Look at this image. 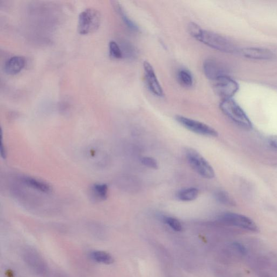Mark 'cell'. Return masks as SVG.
<instances>
[{"label": "cell", "instance_id": "cell-1", "mask_svg": "<svg viewBox=\"0 0 277 277\" xmlns=\"http://www.w3.org/2000/svg\"><path fill=\"white\" fill-rule=\"evenodd\" d=\"M188 32L196 40L214 49L227 53H233L237 51L235 43L229 39L222 35L203 30L195 23L189 24Z\"/></svg>", "mask_w": 277, "mask_h": 277}, {"label": "cell", "instance_id": "cell-2", "mask_svg": "<svg viewBox=\"0 0 277 277\" xmlns=\"http://www.w3.org/2000/svg\"><path fill=\"white\" fill-rule=\"evenodd\" d=\"M220 108L225 115L238 125L246 129L252 128L251 121L235 101L232 99L223 100Z\"/></svg>", "mask_w": 277, "mask_h": 277}, {"label": "cell", "instance_id": "cell-3", "mask_svg": "<svg viewBox=\"0 0 277 277\" xmlns=\"http://www.w3.org/2000/svg\"><path fill=\"white\" fill-rule=\"evenodd\" d=\"M101 23V14L96 9H87L80 14L78 31L79 34L86 35L96 32Z\"/></svg>", "mask_w": 277, "mask_h": 277}, {"label": "cell", "instance_id": "cell-4", "mask_svg": "<svg viewBox=\"0 0 277 277\" xmlns=\"http://www.w3.org/2000/svg\"><path fill=\"white\" fill-rule=\"evenodd\" d=\"M186 157L192 169L201 177L211 179L215 177L213 167L197 151L188 149L186 151Z\"/></svg>", "mask_w": 277, "mask_h": 277}, {"label": "cell", "instance_id": "cell-5", "mask_svg": "<svg viewBox=\"0 0 277 277\" xmlns=\"http://www.w3.org/2000/svg\"><path fill=\"white\" fill-rule=\"evenodd\" d=\"M221 222L233 227H238L252 232H257L258 228L251 219L242 215L235 213H224L219 216Z\"/></svg>", "mask_w": 277, "mask_h": 277}, {"label": "cell", "instance_id": "cell-6", "mask_svg": "<svg viewBox=\"0 0 277 277\" xmlns=\"http://www.w3.org/2000/svg\"><path fill=\"white\" fill-rule=\"evenodd\" d=\"M176 120L182 126L195 134L209 137H216L218 135L214 128L201 122L181 115L176 116Z\"/></svg>", "mask_w": 277, "mask_h": 277}, {"label": "cell", "instance_id": "cell-7", "mask_svg": "<svg viewBox=\"0 0 277 277\" xmlns=\"http://www.w3.org/2000/svg\"><path fill=\"white\" fill-rule=\"evenodd\" d=\"M214 82L215 91L223 100L232 99L239 90V85L229 76L220 78Z\"/></svg>", "mask_w": 277, "mask_h": 277}, {"label": "cell", "instance_id": "cell-8", "mask_svg": "<svg viewBox=\"0 0 277 277\" xmlns=\"http://www.w3.org/2000/svg\"><path fill=\"white\" fill-rule=\"evenodd\" d=\"M143 67L146 83L150 92L157 97H164L163 89L160 84L154 67L148 61H144Z\"/></svg>", "mask_w": 277, "mask_h": 277}, {"label": "cell", "instance_id": "cell-9", "mask_svg": "<svg viewBox=\"0 0 277 277\" xmlns=\"http://www.w3.org/2000/svg\"><path fill=\"white\" fill-rule=\"evenodd\" d=\"M204 74L211 81L224 76H228V68L222 62L214 59H208L203 63Z\"/></svg>", "mask_w": 277, "mask_h": 277}, {"label": "cell", "instance_id": "cell-10", "mask_svg": "<svg viewBox=\"0 0 277 277\" xmlns=\"http://www.w3.org/2000/svg\"><path fill=\"white\" fill-rule=\"evenodd\" d=\"M242 54L248 59L254 60H270L274 56L273 53L270 50L258 47L245 48L242 49Z\"/></svg>", "mask_w": 277, "mask_h": 277}, {"label": "cell", "instance_id": "cell-11", "mask_svg": "<svg viewBox=\"0 0 277 277\" xmlns=\"http://www.w3.org/2000/svg\"><path fill=\"white\" fill-rule=\"evenodd\" d=\"M26 61L24 57L14 56L7 60L4 66L6 74L9 75H16L24 68Z\"/></svg>", "mask_w": 277, "mask_h": 277}, {"label": "cell", "instance_id": "cell-12", "mask_svg": "<svg viewBox=\"0 0 277 277\" xmlns=\"http://www.w3.org/2000/svg\"><path fill=\"white\" fill-rule=\"evenodd\" d=\"M25 260L33 270L39 274L45 273L46 266L39 255L33 251H28L25 255Z\"/></svg>", "mask_w": 277, "mask_h": 277}, {"label": "cell", "instance_id": "cell-13", "mask_svg": "<svg viewBox=\"0 0 277 277\" xmlns=\"http://www.w3.org/2000/svg\"><path fill=\"white\" fill-rule=\"evenodd\" d=\"M89 257L98 263L106 265L112 264L114 261L111 254L103 251H92L89 253Z\"/></svg>", "mask_w": 277, "mask_h": 277}, {"label": "cell", "instance_id": "cell-14", "mask_svg": "<svg viewBox=\"0 0 277 277\" xmlns=\"http://www.w3.org/2000/svg\"><path fill=\"white\" fill-rule=\"evenodd\" d=\"M113 5L115 11L119 14L123 23H125L129 30L135 32L140 31V27L133 20L129 18L122 6L117 2H114Z\"/></svg>", "mask_w": 277, "mask_h": 277}, {"label": "cell", "instance_id": "cell-15", "mask_svg": "<svg viewBox=\"0 0 277 277\" xmlns=\"http://www.w3.org/2000/svg\"><path fill=\"white\" fill-rule=\"evenodd\" d=\"M199 191L194 187L186 188L181 189L177 193V198L183 201H191L197 198Z\"/></svg>", "mask_w": 277, "mask_h": 277}, {"label": "cell", "instance_id": "cell-16", "mask_svg": "<svg viewBox=\"0 0 277 277\" xmlns=\"http://www.w3.org/2000/svg\"><path fill=\"white\" fill-rule=\"evenodd\" d=\"M24 183L33 188L37 189V190L42 192L48 193L51 191V187L47 184L43 183L41 181L36 180L32 178H25L24 179Z\"/></svg>", "mask_w": 277, "mask_h": 277}, {"label": "cell", "instance_id": "cell-17", "mask_svg": "<svg viewBox=\"0 0 277 277\" xmlns=\"http://www.w3.org/2000/svg\"><path fill=\"white\" fill-rule=\"evenodd\" d=\"M179 83L187 87H191L193 84V78L190 71L186 70H180L178 74Z\"/></svg>", "mask_w": 277, "mask_h": 277}, {"label": "cell", "instance_id": "cell-18", "mask_svg": "<svg viewBox=\"0 0 277 277\" xmlns=\"http://www.w3.org/2000/svg\"><path fill=\"white\" fill-rule=\"evenodd\" d=\"M120 46L122 50L123 57H125L128 59H134L137 56V50L130 43L123 42Z\"/></svg>", "mask_w": 277, "mask_h": 277}, {"label": "cell", "instance_id": "cell-19", "mask_svg": "<svg viewBox=\"0 0 277 277\" xmlns=\"http://www.w3.org/2000/svg\"><path fill=\"white\" fill-rule=\"evenodd\" d=\"M215 196L216 200L223 205L231 206L235 205V201L227 192L218 191L215 193Z\"/></svg>", "mask_w": 277, "mask_h": 277}, {"label": "cell", "instance_id": "cell-20", "mask_svg": "<svg viewBox=\"0 0 277 277\" xmlns=\"http://www.w3.org/2000/svg\"><path fill=\"white\" fill-rule=\"evenodd\" d=\"M109 50L110 55L114 59H120L123 58L121 49L118 43L114 41L109 43Z\"/></svg>", "mask_w": 277, "mask_h": 277}, {"label": "cell", "instance_id": "cell-21", "mask_svg": "<svg viewBox=\"0 0 277 277\" xmlns=\"http://www.w3.org/2000/svg\"><path fill=\"white\" fill-rule=\"evenodd\" d=\"M93 192L98 198L105 200L108 195V187L106 184L95 185L93 188Z\"/></svg>", "mask_w": 277, "mask_h": 277}, {"label": "cell", "instance_id": "cell-22", "mask_svg": "<svg viewBox=\"0 0 277 277\" xmlns=\"http://www.w3.org/2000/svg\"><path fill=\"white\" fill-rule=\"evenodd\" d=\"M164 222L175 231L180 232L183 230V227L176 218L166 217L164 218Z\"/></svg>", "mask_w": 277, "mask_h": 277}, {"label": "cell", "instance_id": "cell-23", "mask_svg": "<svg viewBox=\"0 0 277 277\" xmlns=\"http://www.w3.org/2000/svg\"><path fill=\"white\" fill-rule=\"evenodd\" d=\"M142 164L149 168L157 170L158 169V164L157 160L150 157H144L141 159Z\"/></svg>", "mask_w": 277, "mask_h": 277}, {"label": "cell", "instance_id": "cell-24", "mask_svg": "<svg viewBox=\"0 0 277 277\" xmlns=\"http://www.w3.org/2000/svg\"><path fill=\"white\" fill-rule=\"evenodd\" d=\"M268 142L271 147L277 149V135H273L269 137Z\"/></svg>", "mask_w": 277, "mask_h": 277}]
</instances>
